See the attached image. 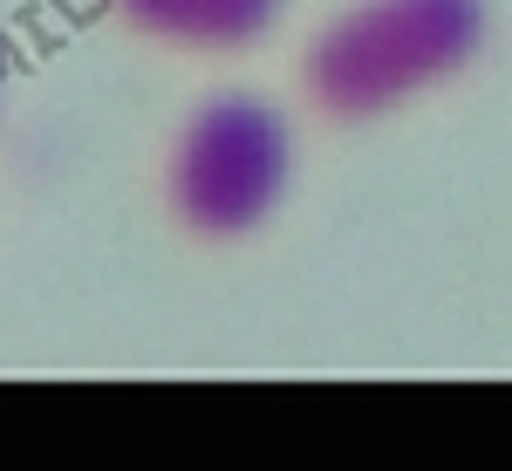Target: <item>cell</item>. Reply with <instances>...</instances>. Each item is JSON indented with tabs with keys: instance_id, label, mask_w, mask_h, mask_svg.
<instances>
[{
	"instance_id": "3957f363",
	"label": "cell",
	"mask_w": 512,
	"mask_h": 471,
	"mask_svg": "<svg viewBox=\"0 0 512 471\" xmlns=\"http://www.w3.org/2000/svg\"><path fill=\"white\" fill-rule=\"evenodd\" d=\"M117 21L151 48L178 55H239L280 21L287 0H110Z\"/></svg>"
},
{
	"instance_id": "7a4b0ae2",
	"label": "cell",
	"mask_w": 512,
	"mask_h": 471,
	"mask_svg": "<svg viewBox=\"0 0 512 471\" xmlns=\"http://www.w3.org/2000/svg\"><path fill=\"white\" fill-rule=\"evenodd\" d=\"M294 178V130L260 96H205L164 151V212L198 246L260 233Z\"/></svg>"
},
{
	"instance_id": "6da1fadb",
	"label": "cell",
	"mask_w": 512,
	"mask_h": 471,
	"mask_svg": "<svg viewBox=\"0 0 512 471\" xmlns=\"http://www.w3.org/2000/svg\"><path fill=\"white\" fill-rule=\"evenodd\" d=\"M485 48V0H355L301 48V96L328 123H376L465 76Z\"/></svg>"
}]
</instances>
